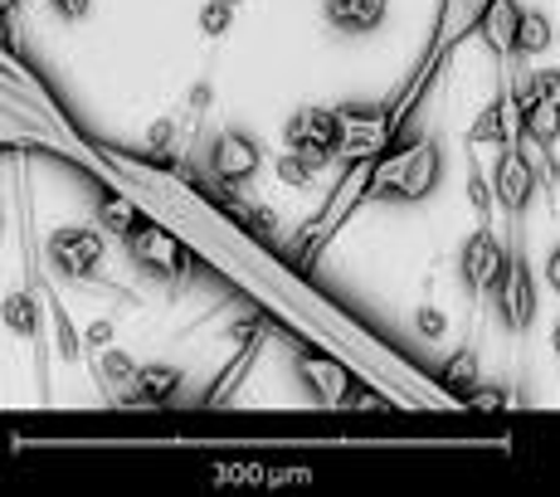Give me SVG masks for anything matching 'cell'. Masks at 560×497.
I'll list each match as a JSON object with an SVG mask.
<instances>
[{
  "mask_svg": "<svg viewBox=\"0 0 560 497\" xmlns=\"http://www.w3.org/2000/svg\"><path fill=\"white\" fill-rule=\"evenodd\" d=\"M439 171H444V151L434 142H409L405 151H390V157H375L371 186H365V200H424L429 190L439 186Z\"/></svg>",
  "mask_w": 560,
  "mask_h": 497,
  "instance_id": "1",
  "label": "cell"
},
{
  "mask_svg": "<svg viewBox=\"0 0 560 497\" xmlns=\"http://www.w3.org/2000/svg\"><path fill=\"white\" fill-rule=\"evenodd\" d=\"M283 142L288 151H298L312 166H331L341 157V117L337 107H298L283 123Z\"/></svg>",
  "mask_w": 560,
  "mask_h": 497,
  "instance_id": "2",
  "label": "cell"
},
{
  "mask_svg": "<svg viewBox=\"0 0 560 497\" xmlns=\"http://www.w3.org/2000/svg\"><path fill=\"white\" fill-rule=\"evenodd\" d=\"M341 117V161H375L400 132V117L365 113V107H337Z\"/></svg>",
  "mask_w": 560,
  "mask_h": 497,
  "instance_id": "3",
  "label": "cell"
},
{
  "mask_svg": "<svg viewBox=\"0 0 560 497\" xmlns=\"http://www.w3.org/2000/svg\"><path fill=\"white\" fill-rule=\"evenodd\" d=\"M45 258L54 264V274H63V278H93L107 258V244H103L98 230H79V224H69V230L49 234Z\"/></svg>",
  "mask_w": 560,
  "mask_h": 497,
  "instance_id": "4",
  "label": "cell"
},
{
  "mask_svg": "<svg viewBox=\"0 0 560 497\" xmlns=\"http://www.w3.org/2000/svg\"><path fill=\"white\" fill-rule=\"evenodd\" d=\"M488 298L498 302V312H502V322H508L512 332H526L536 322V284H532V274H526V264L516 254H508V264H502V274L492 278V288H488Z\"/></svg>",
  "mask_w": 560,
  "mask_h": 497,
  "instance_id": "5",
  "label": "cell"
},
{
  "mask_svg": "<svg viewBox=\"0 0 560 497\" xmlns=\"http://www.w3.org/2000/svg\"><path fill=\"white\" fill-rule=\"evenodd\" d=\"M264 166V151L249 132H234V127H224V132L210 137V176L224 181V186H240V181H249L254 171Z\"/></svg>",
  "mask_w": 560,
  "mask_h": 497,
  "instance_id": "6",
  "label": "cell"
},
{
  "mask_svg": "<svg viewBox=\"0 0 560 497\" xmlns=\"http://www.w3.org/2000/svg\"><path fill=\"white\" fill-rule=\"evenodd\" d=\"M127 244H132L137 268H147V274H156V278H180L190 268V254L180 248V240L171 230H161V224H152V220H147Z\"/></svg>",
  "mask_w": 560,
  "mask_h": 497,
  "instance_id": "7",
  "label": "cell"
},
{
  "mask_svg": "<svg viewBox=\"0 0 560 497\" xmlns=\"http://www.w3.org/2000/svg\"><path fill=\"white\" fill-rule=\"evenodd\" d=\"M502 264H508V248L498 244V234H492L488 224L472 230L468 240H463V248H458V274H463V284H468L472 293H488L492 278L502 274Z\"/></svg>",
  "mask_w": 560,
  "mask_h": 497,
  "instance_id": "8",
  "label": "cell"
},
{
  "mask_svg": "<svg viewBox=\"0 0 560 497\" xmlns=\"http://www.w3.org/2000/svg\"><path fill=\"white\" fill-rule=\"evenodd\" d=\"M492 190H498V200L512 215H522L536 200V166L526 161V151H516V147L502 151L498 166H492Z\"/></svg>",
  "mask_w": 560,
  "mask_h": 497,
  "instance_id": "9",
  "label": "cell"
},
{
  "mask_svg": "<svg viewBox=\"0 0 560 497\" xmlns=\"http://www.w3.org/2000/svg\"><path fill=\"white\" fill-rule=\"evenodd\" d=\"M303 366H307V381H312V391H317L322 400H327V405H375V395L351 391V375H347V366L327 361V356H317V351H307V356H303Z\"/></svg>",
  "mask_w": 560,
  "mask_h": 497,
  "instance_id": "10",
  "label": "cell"
},
{
  "mask_svg": "<svg viewBox=\"0 0 560 497\" xmlns=\"http://www.w3.org/2000/svg\"><path fill=\"white\" fill-rule=\"evenodd\" d=\"M512 113H516V127H522V132L532 137L536 147H551L556 137H560V107L536 99L532 83H522V89L512 93Z\"/></svg>",
  "mask_w": 560,
  "mask_h": 497,
  "instance_id": "11",
  "label": "cell"
},
{
  "mask_svg": "<svg viewBox=\"0 0 560 497\" xmlns=\"http://www.w3.org/2000/svg\"><path fill=\"white\" fill-rule=\"evenodd\" d=\"M516 25H522V5L516 0H488L478 15V39L498 59H508V54H516Z\"/></svg>",
  "mask_w": 560,
  "mask_h": 497,
  "instance_id": "12",
  "label": "cell"
},
{
  "mask_svg": "<svg viewBox=\"0 0 560 497\" xmlns=\"http://www.w3.org/2000/svg\"><path fill=\"white\" fill-rule=\"evenodd\" d=\"M327 25L331 30H347V35H371V30L385 25V10L390 0H327Z\"/></svg>",
  "mask_w": 560,
  "mask_h": 497,
  "instance_id": "13",
  "label": "cell"
},
{
  "mask_svg": "<svg viewBox=\"0 0 560 497\" xmlns=\"http://www.w3.org/2000/svg\"><path fill=\"white\" fill-rule=\"evenodd\" d=\"M180 366H142L137 371V381H132V391L122 395V405H137V409H147V405H166L171 395L180 391Z\"/></svg>",
  "mask_w": 560,
  "mask_h": 497,
  "instance_id": "14",
  "label": "cell"
},
{
  "mask_svg": "<svg viewBox=\"0 0 560 497\" xmlns=\"http://www.w3.org/2000/svg\"><path fill=\"white\" fill-rule=\"evenodd\" d=\"M98 215H103V230H107V234H117V240H132V234L147 224V215L137 210V205L127 200L122 190H103Z\"/></svg>",
  "mask_w": 560,
  "mask_h": 497,
  "instance_id": "15",
  "label": "cell"
},
{
  "mask_svg": "<svg viewBox=\"0 0 560 497\" xmlns=\"http://www.w3.org/2000/svg\"><path fill=\"white\" fill-rule=\"evenodd\" d=\"M556 45V30L541 10H522V25H516V59H536Z\"/></svg>",
  "mask_w": 560,
  "mask_h": 497,
  "instance_id": "16",
  "label": "cell"
},
{
  "mask_svg": "<svg viewBox=\"0 0 560 497\" xmlns=\"http://www.w3.org/2000/svg\"><path fill=\"white\" fill-rule=\"evenodd\" d=\"M137 371H142V366H137L122 347H103L98 351V381L107 385V391L127 395V391H132V381H137Z\"/></svg>",
  "mask_w": 560,
  "mask_h": 497,
  "instance_id": "17",
  "label": "cell"
},
{
  "mask_svg": "<svg viewBox=\"0 0 560 497\" xmlns=\"http://www.w3.org/2000/svg\"><path fill=\"white\" fill-rule=\"evenodd\" d=\"M508 107H512V103H498V99H492V103L478 113V123L468 127V142H472V147L508 142Z\"/></svg>",
  "mask_w": 560,
  "mask_h": 497,
  "instance_id": "18",
  "label": "cell"
},
{
  "mask_svg": "<svg viewBox=\"0 0 560 497\" xmlns=\"http://www.w3.org/2000/svg\"><path fill=\"white\" fill-rule=\"evenodd\" d=\"M5 327L15 337H39V302L30 293H10L5 298Z\"/></svg>",
  "mask_w": 560,
  "mask_h": 497,
  "instance_id": "19",
  "label": "cell"
},
{
  "mask_svg": "<svg viewBox=\"0 0 560 497\" xmlns=\"http://www.w3.org/2000/svg\"><path fill=\"white\" fill-rule=\"evenodd\" d=\"M478 375H482V366H478V347H458L454 356L444 361V381L454 385V391H472L478 385Z\"/></svg>",
  "mask_w": 560,
  "mask_h": 497,
  "instance_id": "20",
  "label": "cell"
},
{
  "mask_svg": "<svg viewBox=\"0 0 560 497\" xmlns=\"http://www.w3.org/2000/svg\"><path fill=\"white\" fill-rule=\"evenodd\" d=\"M230 25H234V0H205L200 5V35L220 39V35H230Z\"/></svg>",
  "mask_w": 560,
  "mask_h": 497,
  "instance_id": "21",
  "label": "cell"
},
{
  "mask_svg": "<svg viewBox=\"0 0 560 497\" xmlns=\"http://www.w3.org/2000/svg\"><path fill=\"white\" fill-rule=\"evenodd\" d=\"M415 332H419L424 342L448 337V312L434 308V302H419V308H415Z\"/></svg>",
  "mask_w": 560,
  "mask_h": 497,
  "instance_id": "22",
  "label": "cell"
},
{
  "mask_svg": "<svg viewBox=\"0 0 560 497\" xmlns=\"http://www.w3.org/2000/svg\"><path fill=\"white\" fill-rule=\"evenodd\" d=\"M312 176H317V166H312V161H303L298 151H288V157L278 161V181H283V186H307Z\"/></svg>",
  "mask_w": 560,
  "mask_h": 497,
  "instance_id": "23",
  "label": "cell"
},
{
  "mask_svg": "<svg viewBox=\"0 0 560 497\" xmlns=\"http://www.w3.org/2000/svg\"><path fill=\"white\" fill-rule=\"evenodd\" d=\"M171 147H176V117H161V123H152V132H147V151L171 161Z\"/></svg>",
  "mask_w": 560,
  "mask_h": 497,
  "instance_id": "24",
  "label": "cell"
},
{
  "mask_svg": "<svg viewBox=\"0 0 560 497\" xmlns=\"http://www.w3.org/2000/svg\"><path fill=\"white\" fill-rule=\"evenodd\" d=\"M54 332H59V356H63V361H73V356L83 351V337H79V327H73L59 308H54Z\"/></svg>",
  "mask_w": 560,
  "mask_h": 497,
  "instance_id": "25",
  "label": "cell"
},
{
  "mask_svg": "<svg viewBox=\"0 0 560 497\" xmlns=\"http://www.w3.org/2000/svg\"><path fill=\"white\" fill-rule=\"evenodd\" d=\"M468 200H472V205H478V215H488V210H492V200H498V190H492V181H488V176H482V171H478V166H472V171H468Z\"/></svg>",
  "mask_w": 560,
  "mask_h": 497,
  "instance_id": "26",
  "label": "cell"
},
{
  "mask_svg": "<svg viewBox=\"0 0 560 497\" xmlns=\"http://www.w3.org/2000/svg\"><path fill=\"white\" fill-rule=\"evenodd\" d=\"M526 83H532V93H536L541 103H556V107H560V69H536Z\"/></svg>",
  "mask_w": 560,
  "mask_h": 497,
  "instance_id": "27",
  "label": "cell"
},
{
  "mask_svg": "<svg viewBox=\"0 0 560 497\" xmlns=\"http://www.w3.org/2000/svg\"><path fill=\"white\" fill-rule=\"evenodd\" d=\"M463 405H472V409H502V405H508V395H502V391H478V385H472V391H463Z\"/></svg>",
  "mask_w": 560,
  "mask_h": 497,
  "instance_id": "28",
  "label": "cell"
},
{
  "mask_svg": "<svg viewBox=\"0 0 560 497\" xmlns=\"http://www.w3.org/2000/svg\"><path fill=\"white\" fill-rule=\"evenodd\" d=\"M83 347H93V351L113 347V322H107V317H98V322H89V332H83Z\"/></svg>",
  "mask_w": 560,
  "mask_h": 497,
  "instance_id": "29",
  "label": "cell"
},
{
  "mask_svg": "<svg viewBox=\"0 0 560 497\" xmlns=\"http://www.w3.org/2000/svg\"><path fill=\"white\" fill-rule=\"evenodd\" d=\"M89 5H93V0H49V10H54L59 20H69V25L89 15Z\"/></svg>",
  "mask_w": 560,
  "mask_h": 497,
  "instance_id": "30",
  "label": "cell"
},
{
  "mask_svg": "<svg viewBox=\"0 0 560 497\" xmlns=\"http://www.w3.org/2000/svg\"><path fill=\"white\" fill-rule=\"evenodd\" d=\"M210 99H214V89H210V83H196V89H190L186 93V103H190V113H205V107H210Z\"/></svg>",
  "mask_w": 560,
  "mask_h": 497,
  "instance_id": "31",
  "label": "cell"
},
{
  "mask_svg": "<svg viewBox=\"0 0 560 497\" xmlns=\"http://www.w3.org/2000/svg\"><path fill=\"white\" fill-rule=\"evenodd\" d=\"M546 284H551L556 293H560V244L551 248V254H546Z\"/></svg>",
  "mask_w": 560,
  "mask_h": 497,
  "instance_id": "32",
  "label": "cell"
},
{
  "mask_svg": "<svg viewBox=\"0 0 560 497\" xmlns=\"http://www.w3.org/2000/svg\"><path fill=\"white\" fill-rule=\"evenodd\" d=\"M556 351H560V322H556Z\"/></svg>",
  "mask_w": 560,
  "mask_h": 497,
  "instance_id": "33",
  "label": "cell"
},
{
  "mask_svg": "<svg viewBox=\"0 0 560 497\" xmlns=\"http://www.w3.org/2000/svg\"><path fill=\"white\" fill-rule=\"evenodd\" d=\"M234 5H240V0H234Z\"/></svg>",
  "mask_w": 560,
  "mask_h": 497,
  "instance_id": "34",
  "label": "cell"
}]
</instances>
